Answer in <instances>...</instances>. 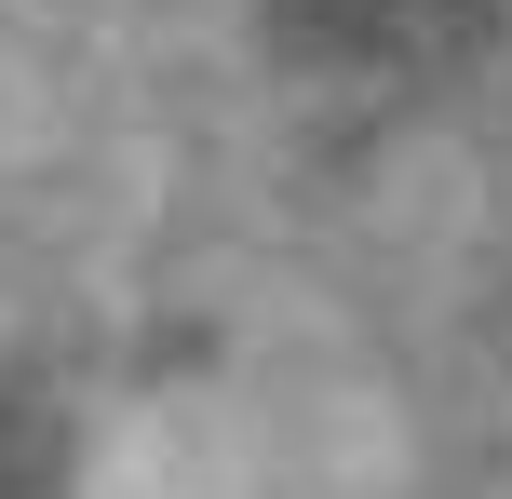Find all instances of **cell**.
Here are the masks:
<instances>
[{"label":"cell","instance_id":"1","mask_svg":"<svg viewBox=\"0 0 512 499\" xmlns=\"http://www.w3.org/2000/svg\"><path fill=\"white\" fill-rule=\"evenodd\" d=\"M512 0H270V27L310 68H364V81H445L499 41Z\"/></svg>","mask_w":512,"mask_h":499},{"label":"cell","instance_id":"2","mask_svg":"<svg viewBox=\"0 0 512 499\" xmlns=\"http://www.w3.org/2000/svg\"><path fill=\"white\" fill-rule=\"evenodd\" d=\"M41 473H54V405L27 392L14 365H0V499H27Z\"/></svg>","mask_w":512,"mask_h":499}]
</instances>
